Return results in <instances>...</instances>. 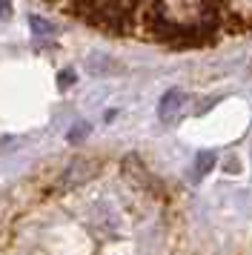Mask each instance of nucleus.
<instances>
[{"label":"nucleus","instance_id":"f03ea898","mask_svg":"<svg viewBox=\"0 0 252 255\" xmlns=\"http://www.w3.org/2000/svg\"><path fill=\"white\" fill-rule=\"evenodd\" d=\"M183 106H186V95H183L181 89H169L158 104V118L163 121V124H172V121L181 118Z\"/></svg>","mask_w":252,"mask_h":255},{"label":"nucleus","instance_id":"7ed1b4c3","mask_svg":"<svg viewBox=\"0 0 252 255\" xmlns=\"http://www.w3.org/2000/svg\"><path fill=\"white\" fill-rule=\"evenodd\" d=\"M212 163H215V155H212V152H201V155H198V172H201V175L209 172V166H212Z\"/></svg>","mask_w":252,"mask_h":255},{"label":"nucleus","instance_id":"f257e3e1","mask_svg":"<svg viewBox=\"0 0 252 255\" xmlns=\"http://www.w3.org/2000/svg\"><path fill=\"white\" fill-rule=\"evenodd\" d=\"M232 0H149L137 9L135 32L172 46L209 43L224 32Z\"/></svg>","mask_w":252,"mask_h":255},{"label":"nucleus","instance_id":"20e7f679","mask_svg":"<svg viewBox=\"0 0 252 255\" xmlns=\"http://www.w3.org/2000/svg\"><path fill=\"white\" fill-rule=\"evenodd\" d=\"M0 17H3V20L11 17V3H9V0H0Z\"/></svg>","mask_w":252,"mask_h":255}]
</instances>
